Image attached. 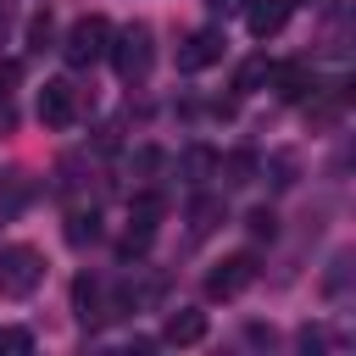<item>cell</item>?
I'll list each match as a JSON object with an SVG mask.
<instances>
[{
  "label": "cell",
  "instance_id": "21",
  "mask_svg": "<svg viewBox=\"0 0 356 356\" xmlns=\"http://www.w3.org/2000/svg\"><path fill=\"white\" fill-rule=\"evenodd\" d=\"M150 239H156V234H145V228H128V234L117 239V256H122V261H139V256L150 250Z\"/></svg>",
  "mask_w": 356,
  "mask_h": 356
},
{
  "label": "cell",
  "instance_id": "20",
  "mask_svg": "<svg viewBox=\"0 0 356 356\" xmlns=\"http://www.w3.org/2000/svg\"><path fill=\"white\" fill-rule=\"evenodd\" d=\"M245 228H250V239H278V211L273 206H256L245 217Z\"/></svg>",
  "mask_w": 356,
  "mask_h": 356
},
{
  "label": "cell",
  "instance_id": "1",
  "mask_svg": "<svg viewBox=\"0 0 356 356\" xmlns=\"http://www.w3.org/2000/svg\"><path fill=\"white\" fill-rule=\"evenodd\" d=\"M106 61L117 67V78H122V83H145V78H150V67H156V33H150V22L111 28Z\"/></svg>",
  "mask_w": 356,
  "mask_h": 356
},
{
  "label": "cell",
  "instance_id": "25",
  "mask_svg": "<svg viewBox=\"0 0 356 356\" xmlns=\"http://www.w3.org/2000/svg\"><path fill=\"white\" fill-rule=\"evenodd\" d=\"M217 17H234V11H245V0H206Z\"/></svg>",
  "mask_w": 356,
  "mask_h": 356
},
{
  "label": "cell",
  "instance_id": "14",
  "mask_svg": "<svg viewBox=\"0 0 356 356\" xmlns=\"http://www.w3.org/2000/svg\"><path fill=\"white\" fill-rule=\"evenodd\" d=\"M172 167H178V178H184L189 189H206V178L217 172V156H211L206 145H189V150H184V156L172 161Z\"/></svg>",
  "mask_w": 356,
  "mask_h": 356
},
{
  "label": "cell",
  "instance_id": "23",
  "mask_svg": "<svg viewBox=\"0 0 356 356\" xmlns=\"http://www.w3.org/2000/svg\"><path fill=\"white\" fill-rule=\"evenodd\" d=\"M17 78H22V61H11V56H0V100H11V89H17Z\"/></svg>",
  "mask_w": 356,
  "mask_h": 356
},
{
  "label": "cell",
  "instance_id": "9",
  "mask_svg": "<svg viewBox=\"0 0 356 356\" xmlns=\"http://www.w3.org/2000/svg\"><path fill=\"white\" fill-rule=\"evenodd\" d=\"M267 83L278 89V100H306V95H317V78H312L306 61H273V67H267Z\"/></svg>",
  "mask_w": 356,
  "mask_h": 356
},
{
  "label": "cell",
  "instance_id": "24",
  "mask_svg": "<svg viewBox=\"0 0 356 356\" xmlns=\"http://www.w3.org/2000/svg\"><path fill=\"white\" fill-rule=\"evenodd\" d=\"M11 28H17V0H0V44L11 39Z\"/></svg>",
  "mask_w": 356,
  "mask_h": 356
},
{
  "label": "cell",
  "instance_id": "6",
  "mask_svg": "<svg viewBox=\"0 0 356 356\" xmlns=\"http://www.w3.org/2000/svg\"><path fill=\"white\" fill-rule=\"evenodd\" d=\"M78 106H83V89L72 78H50L39 89V122L44 128H72L78 122Z\"/></svg>",
  "mask_w": 356,
  "mask_h": 356
},
{
  "label": "cell",
  "instance_id": "18",
  "mask_svg": "<svg viewBox=\"0 0 356 356\" xmlns=\"http://www.w3.org/2000/svg\"><path fill=\"white\" fill-rule=\"evenodd\" d=\"M28 50H33V56L56 50V17H50V11H33V17H28Z\"/></svg>",
  "mask_w": 356,
  "mask_h": 356
},
{
  "label": "cell",
  "instance_id": "4",
  "mask_svg": "<svg viewBox=\"0 0 356 356\" xmlns=\"http://www.w3.org/2000/svg\"><path fill=\"white\" fill-rule=\"evenodd\" d=\"M44 284V250L33 245H6L0 250V295L6 300H28Z\"/></svg>",
  "mask_w": 356,
  "mask_h": 356
},
{
  "label": "cell",
  "instance_id": "10",
  "mask_svg": "<svg viewBox=\"0 0 356 356\" xmlns=\"http://www.w3.org/2000/svg\"><path fill=\"white\" fill-rule=\"evenodd\" d=\"M200 339H206V312H195V306L167 312V323H161V345H200Z\"/></svg>",
  "mask_w": 356,
  "mask_h": 356
},
{
  "label": "cell",
  "instance_id": "11",
  "mask_svg": "<svg viewBox=\"0 0 356 356\" xmlns=\"http://www.w3.org/2000/svg\"><path fill=\"white\" fill-rule=\"evenodd\" d=\"M161 217H167V195H161V189H134V195H128V228L156 234Z\"/></svg>",
  "mask_w": 356,
  "mask_h": 356
},
{
  "label": "cell",
  "instance_id": "13",
  "mask_svg": "<svg viewBox=\"0 0 356 356\" xmlns=\"http://www.w3.org/2000/svg\"><path fill=\"white\" fill-rule=\"evenodd\" d=\"M256 167H261L256 150H228V156H217L211 178H222V189H245V184H256Z\"/></svg>",
  "mask_w": 356,
  "mask_h": 356
},
{
  "label": "cell",
  "instance_id": "3",
  "mask_svg": "<svg viewBox=\"0 0 356 356\" xmlns=\"http://www.w3.org/2000/svg\"><path fill=\"white\" fill-rule=\"evenodd\" d=\"M128 306H122V295L106 284V278H95V273H78L72 278V317L83 323V328H100V323H111V317H122Z\"/></svg>",
  "mask_w": 356,
  "mask_h": 356
},
{
  "label": "cell",
  "instance_id": "16",
  "mask_svg": "<svg viewBox=\"0 0 356 356\" xmlns=\"http://www.w3.org/2000/svg\"><path fill=\"white\" fill-rule=\"evenodd\" d=\"M95 239H100V211H95V206H89V211L78 206V211L67 217V245L83 250V245H95Z\"/></svg>",
  "mask_w": 356,
  "mask_h": 356
},
{
  "label": "cell",
  "instance_id": "17",
  "mask_svg": "<svg viewBox=\"0 0 356 356\" xmlns=\"http://www.w3.org/2000/svg\"><path fill=\"white\" fill-rule=\"evenodd\" d=\"M267 67H273L267 56H245V61L234 67V95H256V89L267 83Z\"/></svg>",
  "mask_w": 356,
  "mask_h": 356
},
{
  "label": "cell",
  "instance_id": "7",
  "mask_svg": "<svg viewBox=\"0 0 356 356\" xmlns=\"http://www.w3.org/2000/svg\"><path fill=\"white\" fill-rule=\"evenodd\" d=\"M217 61H222V33H217V28L184 33V44H178V72H206V67H217Z\"/></svg>",
  "mask_w": 356,
  "mask_h": 356
},
{
  "label": "cell",
  "instance_id": "15",
  "mask_svg": "<svg viewBox=\"0 0 356 356\" xmlns=\"http://www.w3.org/2000/svg\"><path fill=\"white\" fill-rule=\"evenodd\" d=\"M256 172H267L273 189H295V184H300V161H295V150H273Z\"/></svg>",
  "mask_w": 356,
  "mask_h": 356
},
{
  "label": "cell",
  "instance_id": "5",
  "mask_svg": "<svg viewBox=\"0 0 356 356\" xmlns=\"http://www.w3.org/2000/svg\"><path fill=\"white\" fill-rule=\"evenodd\" d=\"M256 273H261L256 256H250V250H234V256H222V261L206 273V295H211V300H234V295H245V289L256 284Z\"/></svg>",
  "mask_w": 356,
  "mask_h": 356
},
{
  "label": "cell",
  "instance_id": "22",
  "mask_svg": "<svg viewBox=\"0 0 356 356\" xmlns=\"http://www.w3.org/2000/svg\"><path fill=\"white\" fill-rule=\"evenodd\" d=\"M28 350H33L28 328H0V356H28Z\"/></svg>",
  "mask_w": 356,
  "mask_h": 356
},
{
  "label": "cell",
  "instance_id": "12",
  "mask_svg": "<svg viewBox=\"0 0 356 356\" xmlns=\"http://www.w3.org/2000/svg\"><path fill=\"white\" fill-rule=\"evenodd\" d=\"M228 222V211H222V195H206V189H195L189 195V234L195 239H206V234H217Z\"/></svg>",
  "mask_w": 356,
  "mask_h": 356
},
{
  "label": "cell",
  "instance_id": "8",
  "mask_svg": "<svg viewBox=\"0 0 356 356\" xmlns=\"http://www.w3.org/2000/svg\"><path fill=\"white\" fill-rule=\"evenodd\" d=\"M289 17H295V0H245V28H250V39L284 33Z\"/></svg>",
  "mask_w": 356,
  "mask_h": 356
},
{
  "label": "cell",
  "instance_id": "19",
  "mask_svg": "<svg viewBox=\"0 0 356 356\" xmlns=\"http://www.w3.org/2000/svg\"><path fill=\"white\" fill-rule=\"evenodd\" d=\"M161 167H167V156H161L156 145H139V150L128 156V172H134V178H145V184H150V178H156Z\"/></svg>",
  "mask_w": 356,
  "mask_h": 356
},
{
  "label": "cell",
  "instance_id": "2",
  "mask_svg": "<svg viewBox=\"0 0 356 356\" xmlns=\"http://www.w3.org/2000/svg\"><path fill=\"white\" fill-rule=\"evenodd\" d=\"M106 44H111V22H106L100 11H89V17H78V22L67 28V39H61L56 50H61V61H67L72 72H83V67L106 61Z\"/></svg>",
  "mask_w": 356,
  "mask_h": 356
}]
</instances>
